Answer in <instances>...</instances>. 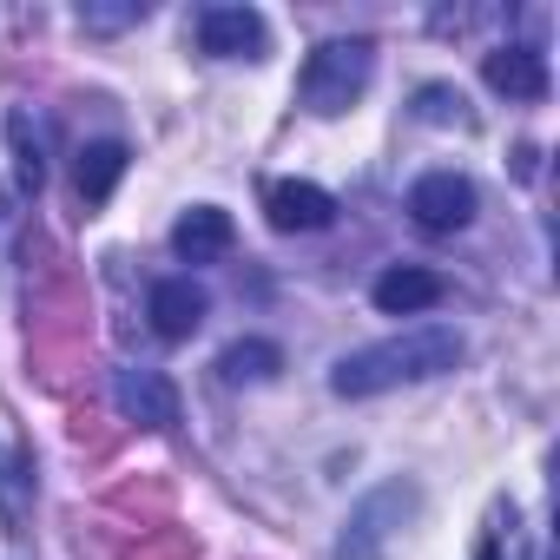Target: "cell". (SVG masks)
I'll list each match as a JSON object with an SVG mask.
<instances>
[{
    "mask_svg": "<svg viewBox=\"0 0 560 560\" xmlns=\"http://www.w3.org/2000/svg\"><path fill=\"white\" fill-rule=\"evenodd\" d=\"M462 363V330L455 324H409L383 343H363L350 357H337L330 370V389L343 402H370V396H389L402 383H429V376H448Z\"/></svg>",
    "mask_w": 560,
    "mask_h": 560,
    "instance_id": "6da1fadb",
    "label": "cell"
},
{
    "mask_svg": "<svg viewBox=\"0 0 560 560\" xmlns=\"http://www.w3.org/2000/svg\"><path fill=\"white\" fill-rule=\"evenodd\" d=\"M370 73H376V47H370V40H324V47L304 60V73H298V100H304L311 113L337 119V113H350V106L363 100Z\"/></svg>",
    "mask_w": 560,
    "mask_h": 560,
    "instance_id": "7a4b0ae2",
    "label": "cell"
},
{
    "mask_svg": "<svg viewBox=\"0 0 560 560\" xmlns=\"http://www.w3.org/2000/svg\"><path fill=\"white\" fill-rule=\"evenodd\" d=\"M416 508H422V488H416V481H383V488H370V494L350 508V521H343L337 560H389L396 540H402V527L416 521Z\"/></svg>",
    "mask_w": 560,
    "mask_h": 560,
    "instance_id": "3957f363",
    "label": "cell"
},
{
    "mask_svg": "<svg viewBox=\"0 0 560 560\" xmlns=\"http://www.w3.org/2000/svg\"><path fill=\"white\" fill-rule=\"evenodd\" d=\"M198 47L218 54V60H264L270 27H264L257 8H205L198 14Z\"/></svg>",
    "mask_w": 560,
    "mask_h": 560,
    "instance_id": "277c9868",
    "label": "cell"
},
{
    "mask_svg": "<svg viewBox=\"0 0 560 560\" xmlns=\"http://www.w3.org/2000/svg\"><path fill=\"white\" fill-rule=\"evenodd\" d=\"M409 211L422 231H462L475 218V185L462 172H422L409 185Z\"/></svg>",
    "mask_w": 560,
    "mask_h": 560,
    "instance_id": "5b68a950",
    "label": "cell"
},
{
    "mask_svg": "<svg viewBox=\"0 0 560 560\" xmlns=\"http://www.w3.org/2000/svg\"><path fill=\"white\" fill-rule=\"evenodd\" d=\"M448 298V284L435 270H422V264H389L376 284H370V304L383 311V317H422V311H435Z\"/></svg>",
    "mask_w": 560,
    "mask_h": 560,
    "instance_id": "8992f818",
    "label": "cell"
},
{
    "mask_svg": "<svg viewBox=\"0 0 560 560\" xmlns=\"http://www.w3.org/2000/svg\"><path fill=\"white\" fill-rule=\"evenodd\" d=\"M264 218H270L277 231H324V224L337 218V198H330L324 185H311V178H277V185L264 191Z\"/></svg>",
    "mask_w": 560,
    "mask_h": 560,
    "instance_id": "52a82bcc",
    "label": "cell"
},
{
    "mask_svg": "<svg viewBox=\"0 0 560 560\" xmlns=\"http://www.w3.org/2000/svg\"><path fill=\"white\" fill-rule=\"evenodd\" d=\"M205 311H211V298H205V284H191V277H159L152 304H145V317H152V330L165 343H185L205 324Z\"/></svg>",
    "mask_w": 560,
    "mask_h": 560,
    "instance_id": "ba28073f",
    "label": "cell"
},
{
    "mask_svg": "<svg viewBox=\"0 0 560 560\" xmlns=\"http://www.w3.org/2000/svg\"><path fill=\"white\" fill-rule=\"evenodd\" d=\"M481 80H488L501 100H547V60H540V47H527V40L494 47V54L481 60Z\"/></svg>",
    "mask_w": 560,
    "mask_h": 560,
    "instance_id": "9c48e42d",
    "label": "cell"
},
{
    "mask_svg": "<svg viewBox=\"0 0 560 560\" xmlns=\"http://www.w3.org/2000/svg\"><path fill=\"white\" fill-rule=\"evenodd\" d=\"M113 402H119L126 422H145V429H172V422H178V389H172L159 370H119Z\"/></svg>",
    "mask_w": 560,
    "mask_h": 560,
    "instance_id": "30bf717a",
    "label": "cell"
},
{
    "mask_svg": "<svg viewBox=\"0 0 560 560\" xmlns=\"http://www.w3.org/2000/svg\"><path fill=\"white\" fill-rule=\"evenodd\" d=\"M231 244H237V224H231L224 205H191V211L172 224V250H178L185 264H211V257H224Z\"/></svg>",
    "mask_w": 560,
    "mask_h": 560,
    "instance_id": "8fae6325",
    "label": "cell"
},
{
    "mask_svg": "<svg viewBox=\"0 0 560 560\" xmlns=\"http://www.w3.org/2000/svg\"><path fill=\"white\" fill-rule=\"evenodd\" d=\"M119 178H126V145H119V139H93V145H80L73 185H80L86 205H106V198L119 191Z\"/></svg>",
    "mask_w": 560,
    "mask_h": 560,
    "instance_id": "7c38bea8",
    "label": "cell"
},
{
    "mask_svg": "<svg viewBox=\"0 0 560 560\" xmlns=\"http://www.w3.org/2000/svg\"><path fill=\"white\" fill-rule=\"evenodd\" d=\"M277 370H284V350L264 343V337H237V343L218 357V376H224V383H270Z\"/></svg>",
    "mask_w": 560,
    "mask_h": 560,
    "instance_id": "4fadbf2b",
    "label": "cell"
},
{
    "mask_svg": "<svg viewBox=\"0 0 560 560\" xmlns=\"http://www.w3.org/2000/svg\"><path fill=\"white\" fill-rule=\"evenodd\" d=\"M8 145H14V178H21V191H40L47 185V152H40V132H34V119L14 106L8 113Z\"/></svg>",
    "mask_w": 560,
    "mask_h": 560,
    "instance_id": "5bb4252c",
    "label": "cell"
},
{
    "mask_svg": "<svg viewBox=\"0 0 560 560\" xmlns=\"http://www.w3.org/2000/svg\"><path fill=\"white\" fill-rule=\"evenodd\" d=\"M416 106H422V119H429V126H468V113H462L468 100H462L455 86H422V93H416Z\"/></svg>",
    "mask_w": 560,
    "mask_h": 560,
    "instance_id": "9a60e30c",
    "label": "cell"
},
{
    "mask_svg": "<svg viewBox=\"0 0 560 560\" xmlns=\"http://www.w3.org/2000/svg\"><path fill=\"white\" fill-rule=\"evenodd\" d=\"M132 21H145V0H126V8H80V27H93V34H119V27H132Z\"/></svg>",
    "mask_w": 560,
    "mask_h": 560,
    "instance_id": "2e32d148",
    "label": "cell"
},
{
    "mask_svg": "<svg viewBox=\"0 0 560 560\" xmlns=\"http://www.w3.org/2000/svg\"><path fill=\"white\" fill-rule=\"evenodd\" d=\"M475 560H501V540H481V547H475Z\"/></svg>",
    "mask_w": 560,
    "mask_h": 560,
    "instance_id": "e0dca14e",
    "label": "cell"
}]
</instances>
